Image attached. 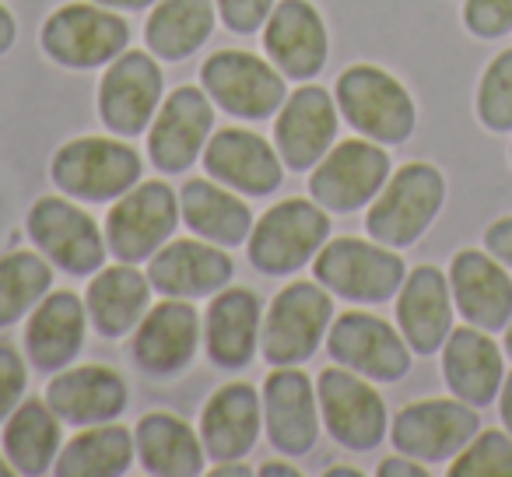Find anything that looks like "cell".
Wrapping results in <instances>:
<instances>
[{
  "instance_id": "836d02e7",
  "label": "cell",
  "mask_w": 512,
  "mask_h": 477,
  "mask_svg": "<svg viewBox=\"0 0 512 477\" xmlns=\"http://www.w3.org/2000/svg\"><path fill=\"white\" fill-rule=\"evenodd\" d=\"M57 442H60V428H57V421H53V407L36 404V400H29V404L11 418L8 432H4L8 456L25 474H39V470L50 467Z\"/></svg>"
},
{
  "instance_id": "5bb4252c",
  "label": "cell",
  "mask_w": 512,
  "mask_h": 477,
  "mask_svg": "<svg viewBox=\"0 0 512 477\" xmlns=\"http://www.w3.org/2000/svg\"><path fill=\"white\" fill-rule=\"evenodd\" d=\"M204 85L211 88L221 106L239 116H267L285 99V81L278 78V71L239 50L218 53L207 60Z\"/></svg>"
},
{
  "instance_id": "4dcf8cb0",
  "label": "cell",
  "mask_w": 512,
  "mask_h": 477,
  "mask_svg": "<svg viewBox=\"0 0 512 477\" xmlns=\"http://www.w3.org/2000/svg\"><path fill=\"white\" fill-rule=\"evenodd\" d=\"M211 25V0H162L148 22V43L158 57L179 60L204 43Z\"/></svg>"
},
{
  "instance_id": "d590c367",
  "label": "cell",
  "mask_w": 512,
  "mask_h": 477,
  "mask_svg": "<svg viewBox=\"0 0 512 477\" xmlns=\"http://www.w3.org/2000/svg\"><path fill=\"white\" fill-rule=\"evenodd\" d=\"M50 267L36 253H11L0 260V323L22 320V313L46 292Z\"/></svg>"
},
{
  "instance_id": "8fae6325",
  "label": "cell",
  "mask_w": 512,
  "mask_h": 477,
  "mask_svg": "<svg viewBox=\"0 0 512 477\" xmlns=\"http://www.w3.org/2000/svg\"><path fill=\"white\" fill-rule=\"evenodd\" d=\"M320 400L337 442L351 449H372L386 432V407L379 393L358 376L327 369L320 376Z\"/></svg>"
},
{
  "instance_id": "ffe728a7",
  "label": "cell",
  "mask_w": 512,
  "mask_h": 477,
  "mask_svg": "<svg viewBox=\"0 0 512 477\" xmlns=\"http://www.w3.org/2000/svg\"><path fill=\"white\" fill-rule=\"evenodd\" d=\"M278 148L295 169L313 165L330 148L337 130L334 102L323 88H299L278 116Z\"/></svg>"
},
{
  "instance_id": "ee69618b",
  "label": "cell",
  "mask_w": 512,
  "mask_h": 477,
  "mask_svg": "<svg viewBox=\"0 0 512 477\" xmlns=\"http://www.w3.org/2000/svg\"><path fill=\"white\" fill-rule=\"evenodd\" d=\"M502 421H505V428H509V435H512V376H505V383H502Z\"/></svg>"
},
{
  "instance_id": "f6af8a7d",
  "label": "cell",
  "mask_w": 512,
  "mask_h": 477,
  "mask_svg": "<svg viewBox=\"0 0 512 477\" xmlns=\"http://www.w3.org/2000/svg\"><path fill=\"white\" fill-rule=\"evenodd\" d=\"M11 39H15V22H11V15L4 8H0V53L8 50Z\"/></svg>"
},
{
  "instance_id": "c3c4849f",
  "label": "cell",
  "mask_w": 512,
  "mask_h": 477,
  "mask_svg": "<svg viewBox=\"0 0 512 477\" xmlns=\"http://www.w3.org/2000/svg\"><path fill=\"white\" fill-rule=\"evenodd\" d=\"M214 474H218V477H221V474H249V470H246V467H218Z\"/></svg>"
},
{
  "instance_id": "44dd1931",
  "label": "cell",
  "mask_w": 512,
  "mask_h": 477,
  "mask_svg": "<svg viewBox=\"0 0 512 477\" xmlns=\"http://www.w3.org/2000/svg\"><path fill=\"white\" fill-rule=\"evenodd\" d=\"M267 53L292 78H309L320 71L323 57H327V32H323L316 11L302 0L278 4L271 25H267Z\"/></svg>"
},
{
  "instance_id": "d6a6232c",
  "label": "cell",
  "mask_w": 512,
  "mask_h": 477,
  "mask_svg": "<svg viewBox=\"0 0 512 477\" xmlns=\"http://www.w3.org/2000/svg\"><path fill=\"white\" fill-rule=\"evenodd\" d=\"M183 207L186 221L193 232L218 239V243H242L249 232V211L242 200H235L232 193L218 190V186L204 183V179H190L183 186Z\"/></svg>"
},
{
  "instance_id": "ba28073f",
  "label": "cell",
  "mask_w": 512,
  "mask_h": 477,
  "mask_svg": "<svg viewBox=\"0 0 512 477\" xmlns=\"http://www.w3.org/2000/svg\"><path fill=\"white\" fill-rule=\"evenodd\" d=\"M456 306L474 327L505 330L512 320V278L495 257L481 250H460L449 267Z\"/></svg>"
},
{
  "instance_id": "7a4b0ae2",
  "label": "cell",
  "mask_w": 512,
  "mask_h": 477,
  "mask_svg": "<svg viewBox=\"0 0 512 477\" xmlns=\"http://www.w3.org/2000/svg\"><path fill=\"white\" fill-rule=\"evenodd\" d=\"M337 99L362 134L386 144H400L414 130V102L397 78L379 67H351L337 81Z\"/></svg>"
},
{
  "instance_id": "7dc6e473",
  "label": "cell",
  "mask_w": 512,
  "mask_h": 477,
  "mask_svg": "<svg viewBox=\"0 0 512 477\" xmlns=\"http://www.w3.org/2000/svg\"><path fill=\"white\" fill-rule=\"evenodd\" d=\"M264 474H267V477H274V474H288V477H292L295 470H292V467H278V463H271V467H264Z\"/></svg>"
},
{
  "instance_id": "ac0fdd59",
  "label": "cell",
  "mask_w": 512,
  "mask_h": 477,
  "mask_svg": "<svg viewBox=\"0 0 512 477\" xmlns=\"http://www.w3.org/2000/svg\"><path fill=\"white\" fill-rule=\"evenodd\" d=\"M397 320L407 344L418 355H432L442 348V341L453 334V306H449V285L442 271L418 267L407 278L397 302Z\"/></svg>"
},
{
  "instance_id": "277c9868",
  "label": "cell",
  "mask_w": 512,
  "mask_h": 477,
  "mask_svg": "<svg viewBox=\"0 0 512 477\" xmlns=\"http://www.w3.org/2000/svg\"><path fill=\"white\" fill-rule=\"evenodd\" d=\"M477 432V411L463 400H421L404 407L393 421V442L411 460H449Z\"/></svg>"
},
{
  "instance_id": "b9f144b4",
  "label": "cell",
  "mask_w": 512,
  "mask_h": 477,
  "mask_svg": "<svg viewBox=\"0 0 512 477\" xmlns=\"http://www.w3.org/2000/svg\"><path fill=\"white\" fill-rule=\"evenodd\" d=\"M484 246L498 264L512 267V218H498L495 225H488L484 232Z\"/></svg>"
},
{
  "instance_id": "f35d334b",
  "label": "cell",
  "mask_w": 512,
  "mask_h": 477,
  "mask_svg": "<svg viewBox=\"0 0 512 477\" xmlns=\"http://www.w3.org/2000/svg\"><path fill=\"white\" fill-rule=\"evenodd\" d=\"M463 22L481 39L505 36L512 29V0H467Z\"/></svg>"
},
{
  "instance_id": "4fadbf2b",
  "label": "cell",
  "mask_w": 512,
  "mask_h": 477,
  "mask_svg": "<svg viewBox=\"0 0 512 477\" xmlns=\"http://www.w3.org/2000/svg\"><path fill=\"white\" fill-rule=\"evenodd\" d=\"M330 355L341 358L362 376L383 379V383H393L411 369V355H407L397 330L365 313H348L334 323Z\"/></svg>"
},
{
  "instance_id": "6da1fadb",
  "label": "cell",
  "mask_w": 512,
  "mask_h": 477,
  "mask_svg": "<svg viewBox=\"0 0 512 477\" xmlns=\"http://www.w3.org/2000/svg\"><path fill=\"white\" fill-rule=\"evenodd\" d=\"M442 197H446V183L435 165H404L369 211V232L386 246H411L435 221Z\"/></svg>"
},
{
  "instance_id": "5b68a950",
  "label": "cell",
  "mask_w": 512,
  "mask_h": 477,
  "mask_svg": "<svg viewBox=\"0 0 512 477\" xmlns=\"http://www.w3.org/2000/svg\"><path fill=\"white\" fill-rule=\"evenodd\" d=\"M316 278L348 299L383 302L404 281V260L376 243L337 239L316 260Z\"/></svg>"
},
{
  "instance_id": "f907efd6",
  "label": "cell",
  "mask_w": 512,
  "mask_h": 477,
  "mask_svg": "<svg viewBox=\"0 0 512 477\" xmlns=\"http://www.w3.org/2000/svg\"><path fill=\"white\" fill-rule=\"evenodd\" d=\"M0 474H8V463H0Z\"/></svg>"
},
{
  "instance_id": "bcb514c9",
  "label": "cell",
  "mask_w": 512,
  "mask_h": 477,
  "mask_svg": "<svg viewBox=\"0 0 512 477\" xmlns=\"http://www.w3.org/2000/svg\"><path fill=\"white\" fill-rule=\"evenodd\" d=\"M102 4H109V8H144L151 0H102Z\"/></svg>"
},
{
  "instance_id": "74e56055",
  "label": "cell",
  "mask_w": 512,
  "mask_h": 477,
  "mask_svg": "<svg viewBox=\"0 0 512 477\" xmlns=\"http://www.w3.org/2000/svg\"><path fill=\"white\" fill-rule=\"evenodd\" d=\"M477 116L488 130H512V50L498 53L477 88Z\"/></svg>"
},
{
  "instance_id": "4316f807",
  "label": "cell",
  "mask_w": 512,
  "mask_h": 477,
  "mask_svg": "<svg viewBox=\"0 0 512 477\" xmlns=\"http://www.w3.org/2000/svg\"><path fill=\"white\" fill-rule=\"evenodd\" d=\"M50 407L67 421H102L123 411V383L106 369H74L64 372L46 390Z\"/></svg>"
},
{
  "instance_id": "52a82bcc",
  "label": "cell",
  "mask_w": 512,
  "mask_h": 477,
  "mask_svg": "<svg viewBox=\"0 0 512 477\" xmlns=\"http://www.w3.org/2000/svg\"><path fill=\"white\" fill-rule=\"evenodd\" d=\"M330 323V299L316 285H292L271 306L264 327V355L274 365L309 358Z\"/></svg>"
},
{
  "instance_id": "484cf974",
  "label": "cell",
  "mask_w": 512,
  "mask_h": 477,
  "mask_svg": "<svg viewBox=\"0 0 512 477\" xmlns=\"http://www.w3.org/2000/svg\"><path fill=\"white\" fill-rule=\"evenodd\" d=\"M256 428H260V407H256V393L246 383H232L204 411V442L211 456L218 460H235L256 442Z\"/></svg>"
},
{
  "instance_id": "f546056e",
  "label": "cell",
  "mask_w": 512,
  "mask_h": 477,
  "mask_svg": "<svg viewBox=\"0 0 512 477\" xmlns=\"http://www.w3.org/2000/svg\"><path fill=\"white\" fill-rule=\"evenodd\" d=\"M256 295L232 288L214 299L211 313H207V341H211V355L221 365H242L253 355L256 341Z\"/></svg>"
},
{
  "instance_id": "8d00e7d4",
  "label": "cell",
  "mask_w": 512,
  "mask_h": 477,
  "mask_svg": "<svg viewBox=\"0 0 512 477\" xmlns=\"http://www.w3.org/2000/svg\"><path fill=\"white\" fill-rule=\"evenodd\" d=\"M453 477H512V435L477 432L449 467Z\"/></svg>"
},
{
  "instance_id": "e0dca14e",
  "label": "cell",
  "mask_w": 512,
  "mask_h": 477,
  "mask_svg": "<svg viewBox=\"0 0 512 477\" xmlns=\"http://www.w3.org/2000/svg\"><path fill=\"white\" fill-rule=\"evenodd\" d=\"M162 92V71L148 53H127L102 81V116L120 134H137L151 120Z\"/></svg>"
},
{
  "instance_id": "3957f363",
  "label": "cell",
  "mask_w": 512,
  "mask_h": 477,
  "mask_svg": "<svg viewBox=\"0 0 512 477\" xmlns=\"http://www.w3.org/2000/svg\"><path fill=\"white\" fill-rule=\"evenodd\" d=\"M330 221L320 207L306 204V200H285L274 211L264 214V221L256 225L253 243H249V257L260 271L285 274L302 267L320 243L327 239Z\"/></svg>"
},
{
  "instance_id": "d4e9b609",
  "label": "cell",
  "mask_w": 512,
  "mask_h": 477,
  "mask_svg": "<svg viewBox=\"0 0 512 477\" xmlns=\"http://www.w3.org/2000/svg\"><path fill=\"white\" fill-rule=\"evenodd\" d=\"M267 421L271 439L285 453H306L316 442V407L302 372H274L267 379Z\"/></svg>"
},
{
  "instance_id": "f1b7e54d",
  "label": "cell",
  "mask_w": 512,
  "mask_h": 477,
  "mask_svg": "<svg viewBox=\"0 0 512 477\" xmlns=\"http://www.w3.org/2000/svg\"><path fill=\"white\" fill-rule=\"evenodd\" d=\"M88 309L102 334H123L148 309V281L134 267H109L88 288Z\"/></svg>"
},
{
  "instance_id": "e575fe53",
  "label": "cell",
  "mask_w": 512,
  "mask_h": 477,
  "mask_svg": "<svg viewBox=\"0 0 512 477\" xmlns=\"http://www.w3.org/2000/svg\"><path fill=\"white\" fill-rule=\"evenodd\" d=\"M134 453L127 428H95L85 432L64 449L57 463V474H81V477H106V474H123Z\"/></svg>"
},
{
  "instance_id": "603a6c76",
  "label": "cell",
  "mask_w": 512,
  "mask_h": 477,
  "mask_svg": "<svg viewBox=\"0 0 512 477\" xmlns=\"http://www.w3.org/2000/svg\"><path fill=\"white\" fill-rule=\"evenodd\" d=\"M228 278H232V260L214 246L193 243V239L165 246L151 264V281L169 295L218 292Z\"/></svg>"
},
{
  "instance_id": "7402d4cb",
  "label": "cell",
  "mask_w": 512,
  "mask_h": 477,
  "mask_svg": "<svg viewBox=\"0 0 512 477\" xmlns=\"http://www.w3.org/2000/svg\"><path fill=\"white\" fill-rule=\"evenodd\" d=\"M204 162L218 179L246 193H267L281 183L278 155L267 148L264 137L249 134V130H221L207 148Z\"/></svg>"
},
{
  "instance_id": "9a60e30c",
  "label": "cell",
  "mask_w": 512,
  "mask_h": 477,
  "mask_svg": "<svg viewBox=\"0 0 512 477\" xmlns=\"http://www.w3.org/2000/svg\"><path fill=\"white\" fill-rule=\"evenodd\" d=\"M29 232L60 267L74 274H88L102 264L99 228L88 214L71 207L67 200H39L29 214Z\"/></svg>"
},
{
  "instance_id": "2e32d148",
  "label": "cell",
  "mask_w": 512,
  "mask_h": 477,
  "mask_svg": "<svg viewBox=\"0 0 512 477\" xmlns=\"http://www.w3.org/2000/svg\"><path fill=\"white\" fill-rule=\"evenodd\" d=\"M442 372H446V383L456 393V400L470 407L491 404L505 383L502 351L481 327H463L449 334Z\"/></svg>"
},
{
  "instance_id": "83f0119b",
  "label": "cell",
  "mask_w": 512,
  "mask_h": 477,
  "mask_svg": "<svg viewBox=\"0 0 512 477\" xmlns=\"http://www.w3.org/2000/svg\"><path fill=\"white\" fill-rule=\"evenodd\" d=\"M81 337H85V309L71 292H57L39 306L29 323V355L43 369H60L74 358Z\"/></svg>"
},
{
  "instance_id": "ab89813d",
  "label": "cell",
  "mask_w": 512,
  "mask_h": 477,
  "mask_svg": "<svg viewBox=\"0 0 512 477\" xmlns=\"http://www.w3.org/2000/svg\"><path fill=\"white\" fill-rule=\"evenodd\" d=\"M25 390V365L15 348L0 344V418L18 404Z\"/></svg>"
},
{
  "instance_id": "7bdbcfd3",
  "label": "cell",
  "mask_w": 512,
  "mask_h": 477,
  "mask_svg": "<svg viewBox=\"0 0 512 477\" xmlns=\"http://www.w3.org/2000/svg\"><path fill=\"white\" fill-rule=\"evenodd\" d=\"M379 474H386V477H393V474H411V477H425L428 470L425 467H418V463H404V460H386L383 467H379Z\"/></svg>"
},
{
  "instance_id": "7c38bea8",
  "label": "cell",
  "mask_w": 512,
  "mask_h": 477,
  "mask_svg": "<svg viewBox=\"0 0 512 477\" xmlns=\"http://www.w3.org/2000/svg\"><path fill=\"white\" fill-rule=\"evenodd\" d=\"M386 172H390L386 151L365 141H348L330 151L327 162L316 169L313 193L320 204L334 207V211H355L376 197V190L386 183Z\"/></svg>"
},
{
  "instance_id": "1f68e13d",
  "label": "cell",
  "mask_w": 512,
  "mask_h": 477,
  "mask_svg": "<svg viewBox=\"0 0 512 477\" xmlns=\"http://www.w3.org/2000/svg\"><path fill=\"white\" fill-rule=\"evenodd\" d=\"M137 449L151 474L186 477L200 470V446L193 432L172 414H148L137 428Z\"/></svg>"
},
{
  "instance_id": "9c48e42d",
  "label": "cell",
  "mask_w": 512,
  "mask_h": 477,
  "mask_svg": "<svg viewBox=\"0 0 512 477\" xmlns=\"http://www.w3.org/2000/svg\"><path fill=\"white\" fill-rule=\"evenodd\" d=\"M46 50L71 67H92L102 60L116 57L127 46V25L123 18L109 15V11H95L85 4H71V8L57 11L46 22Z\"/></svg>"
},
{
  "instance_id": "681fc988",
  "label": "cell",
  "mask_w": 512,
  "mask_h": 477,
  "mask_svg": "<svg viewBox=\"0 0 512 477\" xmlns=\"http://www.w3.org/2000/svg\"><path fill=\"white\" fill-rule=\"evenodd\" d=\"M505 351H509V358H512V323L505 327Z\"/></svg>"
},
{
  "instance_id": "d6986e66",
  "label": "cell",
  "mask_w": 512,
  "mask_h": 477,
  "mask_svg": "<svg viewBox=\"0 0 512 477\" xmlns=\"http://www.w3.org/2000/svg\"><path fill=\"white\" fill-rule=\"evenodd\" d=\"M211 106L197 88H179L165 102L155 130H151V158L158 169L179 172L197 158L207 130H211Z\"/></svg>"
},
{
  "instance_id": "60d3db41",
  "label": "cell",
  "mask_w": 512,
  "mask_h": 477,
  "mask_svg": "<svg viewBox=\"0 0 512 477\" xmlns=\"http://www.w3.org/2000/svg\"><path fill=\"white\" fill-rule=\"evenodd\" d=\"M221 15L235 32H253L271 11V0H218Z\"/></svg>"
},
{
  "instance_id": "cb8c5ba5",
  "label": "cell",
  "mask_w": 512,
  "mask_h": 477,
  "mask_svg": "<svg viewBox=\"0 0 512 477\" xmlns=\"http://www.w3.org/2000/svg\"><path fill=\"white\" fill-rule=\"evenodd\" d=\"M197 348V313L183 302H165L141 323L134 355L151 372H176Z\"/></svg>"
},
{
  "instance_id": "8992f818",
  "label": "cell",
  "mask_w": 512,
  "mask_h": 477,
  "mask_svg": "<svg viewBox=\"0 0 512 477\" xmlns=\"http://www.w3.org/2000/svg\"><path fill=\"white\" fill-rule=\"evenodd\" d=\"M53 176L67 193L88 200H106L123 193L141 176V158L127 144L106 141V137H85L67 144L53 162Z\"/></svg>"
},
{
  "instance_id": "30bf717a",
  "label": "cell",
  "mask_w": 512,
  "mask_h": 477,
  "mask_svg": "<svg viewBox=\"0 0 512 477\" xmlns=\"http://www.w3.org/2000/svg\"><path fill=\"white\" fill-rule=\"evenodd\" d=\"M176 228V197L165 183H144L109 214V246L120 260H141Z\"/></svg>"
}]
</instances>
